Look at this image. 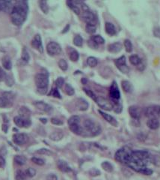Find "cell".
Instances as JSON below:
<instances>
[{
  "mask_svg": "<svg viewBox=\"0 0 160 180\" xmlns=\"http://www.w3.org/2000/svg\"><path fill=\"white\" fill-rule=\"evenodd\" d=\"M97 102V104H98V106L100 108H102V109L105 110V111H111L113 109V104L108 101L107 99L104 98L100 97V96H98L97 97V99L95 101Z\"/></svg>",
  "mask_w": 160,
  "mask_h": 180,
  "instance_id": "52a82bcc",
  "label": "cell"
},
{
  "mask_svg": "<svg viewBox=\"0 0 160 180\" xmlns=\"http://www.w3.org/2000/svg\"><path fill=\"white\" fill-rule=\"evenodd\" d=\"M36 153L37 154H39V155H44V156H51V155L52 154V152L50 151V150L47 149H38V151H36Z\"/></svg>",
  "mask_w": 160,
  "mask_h": 180,
  "instance_id": "f6af8a7d",
  "label": "cell"
},
{
  "mask_svg": "<svg viewBox=\"0 0 160 180\" xmlns=\"http://www.w3.org/2000/svg\"><path fill=\"white\" fill-rule=\"evenodd\" d=\"M2 66L6 70H11L12 68V63L11 58L8 56H5L2 59Z\"/></svg>",
  "mask_w": 160,
  "mask_h": 180,
  "instance_id": "484cf974",
  "label": "cell"
},
{
  "mask_svg": "<svg viewBox=\"0 0 160 180\" xmlns=\"http://www.w3.org/2000/svg\"><path fill=\"white\" fill-rule=\"evenodd\" d=\"M124 47H125V49L127 50V52L130 53L133 50V44H132L131 41L128 39H126L124 41Z\"/></svg>",
  "mask_w": 160,
  "mask_h": 180,
  "instance_id": "ee69618b",
  "label": "cell"
},
{
  "mask_svg": "<svg viewBox=\"0 0 160 180\" xmlns=\"http://www.w3.org/2000/svg\"><path fill=\"white\" fill-rule=\"evenodd\" d=\"M5 81L6 84H7L8 86H12L14 85V80H13V78L11 77V76L7 75V77H6V79Z\"/></svg>",
  "mask_w": 160,
  "mask_h": 180,
  "instance_id": "816d5d0a",
  "label": "cell"
},
{
  "mask_svg": "<svg viewBox=\"0 0 160 180\" xmlns=\"http://www.w3.org/2000/svg\"><path fill=\"white\" fill-rule=\"evenodd\" d=\"M76 106L80 111H85L88 108V103L83 98H78L76 102Z\"/></svg>",
  "mask_w": 160,
  "mask_h": 180,
  "instance_id": "d6986e66",
  "label": "cell"
},
{
  "mask_svg": "<svg viewBox=\"0 0 160 180\" xmlns=\"http://www.w3.org/2000/svg\"><path fill=\"white\" fill-rule=\"evenodd\" d=\"M35 84L38 88V92L40 94L44 95L47 92L49 78L46 74H38L35 76Z\"/></svg>",
  "mask_w": 160,
  "mask_h": 180,
  "instance_id": "3957f363",
  "label": "cell"
},
{
  "mask_svg": "<svg viewBox=\"0 0 160 180\" xmlns=\"http://www.w3.org/2000/svg\"><path fill=\"white\" fill-rule=\"evenodd\" d=\"M101 166H102V169L106 172H109V173L110 172H112L113 166L108 161H104V162L102 163Z\"/></svg>",
  "mask_w": 160,
  "mask_h": 180,
  "instance_id": "836d02e7",
  "label": "cell"
},
{
  "mask_svg": "<svg viewBox=\"0 0 160 180\" xmlns=\"http://www.w3.org/2000/svg\"><path fill=\"white\" fill-rule=\"evenodd\" d=\"M105 32L107 34L110 35H114L116 34V29L115 27L114 24L111 23H105Z\"/></svg>",
  "mask_w": 160,
  "mask_h": 180,
  "instance_id": "4316f807",
  "label": "cell"
},
{
  "mask_svg": "<svg viewBox=\"0 0 160 180\" xmlns=\"http://www.w3.org/2000/svg\"><path fill=\"white\" fill-rule=\"evenodd\" d=\"M28 5L26 2L18 1L14 5L11 12V21L15 26H20L24 23L27 17Z\"/></svg>",
  "mask_w": 160,
  "mask_h": 180,
  "instance_id": "6da1fadb",
  "label": "cell"
},
{
  "mask_svg": "<svg viewBox=\"0 0 160 180\" xmlns=\"http://www.w3.org/2000/svg\"><path fill=\"white\" fill-rule=\"evenodd\" d=\"M110 96H111V98L113 100H118L121 97V93L120 91L118 89V86L117 83H116L115 81H114L111 84V88H110V92H109Z\"/></svg>",
  "mask_w": 160,
  "mask_h": 180,
  "instance_id": "4fadbf2b",
  "label": "cell"
},
{
  "mask_svg": "<svg viewBox=\"0 0 160 180\" xmlns=\"http://www.w3.org/2000/svg\"><path fill=\"white\" fill-rule=\"evenodd\" d=\"M11 103V101H9L8 98H5L4 96L0 97V108H7V107H8L10 105Z\"/></svg>",
  "mask_w": 160,
  "mask_h": 180,
  "instance_id": "1f68e13d",
  "label": "cell"
},
{
  "mask_svg": "<svg viewBox=\"0 0 160 180\" xmlns=\"http://www.w3.org/2000/svg\"><path fill=\"white\" fill-rule=\"evenodd\" d=\"M83 134L82 136L95 137L101 133L100 125L91 119H85L83 123Z\"/></svg>",
  "mask_w": 160,
  "mask_h": 180,
  "instance_id": "7a4b0ae2",
  "label": "cell"
},
{
  "mask_svg": "<svg viewBox=\"0 0 160 180\" xmlns=\"http://www.w3.org/2000/svg\"><path fill=\"white\" fill-rule=\"evenodd\" d=\"M84 92H85V93H86L87 95H88L89 97H91V98L93 99V100L96 101V99H97V96L95 95V94H94V92H93L92 91H91V89H86V88H84L83 89Z\"/></svg>",
  "mask_w": 160,
  "mask_h": 180,
  "instance_id": "681fc988",
  "label": "cell"
},
{
  "mask_svg": "<svg viewBox=\"0 0 160 180\" xmlns=\"http://www.w3.org/2000/svg\"><path fill=\"white\" fill-rule=\"evenodd\" d=\"M68 7L76 14L79 15L80 14V9L78 7V5L77 4L76 1H67V2Z\"/></svg>",
  "mask_w": 160,
  "mask_h": 180,
  "instance_id": "603a6c76",
  "label": "cell"
},
{
  "mask_svg": "<svg viewBox=\"0 0 160 180\" xmlns=\"http://www.w3.org/2000/svg\"><path fill=\"white\" fill-rule=\"evenodd\" d=\"M130 62L131 63V64H133V66H138L140 63H142L140 57L137 55H132L131 56H130Z\"/></svg>",
  "mask_w": 160,
  "mask_h": 180,
  "instance_id": "f1b7e54d",
  "label": "cell"
},
{
  "mask_svg": "<svg viewBox=\"0 0 160 180\" xmlns=\"http://www.w3.org/2000/svg\"><path fill=\"white\" fill-rule=\"evenodd\" d=\"M129 113L132 118L136 119V120H138L141 116L140 109L137 106H130L129 108Z\"/></svg>",
  "mask_w": 160,
  "mask_h": 180,
  "instance_id": "2e32d148",
  "label": "cell"
},
{
  "mask_svg": "<svg viewBox=\"0 0 160 180\" xmlns=\"http://www.w3.org/2000/svg\"><path fill=\"white\" fill-rule=\"evenodd\" d=\"M32 161L34 162L35 164H36L37 165L39 166H43L45 164V161L42 158H36V157H33L32 158Z\"/></svg>",
  "mask_w": 160,
  "mask_h": 180,
  "instance_id": "bcb514c9",
  "label": "cell"
},
{
  "mask_svg": "<svg viewBox=\"0 0 160 180\" xmlns=\"http://www.w3.org/2000/svg\"><path fill=\"white\" fill-rule=\"evenodd\" d=\"M34 105L36 108H38L39 111H43L46 113H49L52 111V108L48 104L45 103L43 101H35Z\"/></svg>",
  "mask_w": 160,
  "mask_h": 180,
  "instance_id": "5bb4252c",
  "label": "cell"
},
{
  "mask_svg": "<svg viewBox=\"0 0 160 180\" xmlns=\"http://www.w3.org/2000/svg\"><path fill=\"white\" fill-rule=\"evenodd\" d=\"M2 96H4V97L6 98H8L9 101H11L14 99V95L13 93L10 92H5Z\"/></svg>",
  "mask_w": 160,
  "mask_h": 180,
  "instance_id": "db71d44e",
  "label": "cell"
},
{
  "mask_svg": "<svg viewBox=\"0 0 160 180\" xmlns=\"http://www.w3.org/2000/svg\"><path fill=\"white\" fill-rule=\"evenodd\" d=\"M70 130L77 135H82L83 134V128L80 125V124H74V125H69Z\"/></svg>",
  "mask_w": 160,
  "mask_h": 180,
  "instance_id": "44dd1931",
  "label": "cell"
},
{
  "mask_svg": "<svg viewBox=\"0 0 160 180\" xmlns=\"http://www.w3.org/2000/svg\"><path fill=\"white\" fill-rule=\"evenodd\" d=\"M147 125L150 129L156 130L160 127V122L157 118H150L147 120Z\"/></svg>",
  "mask_w": 160,
  "mask_h": 180,
  "instance_id": "9a60e30c",
  "label": "cell"
},
{
  "mask_svg": "<svg viewBox=\"0 0 160 180\" xmlns=\"http://www.w3.org/2000/svg\"><path fill=\"white\" fill-rule=\"evenodd\" d=\"M99 113H100L101 116L105 119V120H106L108 123H110L111 125H114V126H117L118 125V122L116 121V119H115L113 116H110L109 114H107V113L102 112V111H99Z\"/></svg>",
  "mask_w": 160,
  "mask_h": 180,
  "instance_id": "ffe728a7",
  "label": "cell"
},
{
  "mask_svg": "<svg viewBox=\"0 0 160 180\" xmlns=\"http://www.w3.org/2000/svg\"><path fill=\"white\" fill-rule=\"evenodd\" d=\"M144 114L147 117L150 118H160V106L159 105H152L147 107L144 111Z\"/></svg>",
  "mask_w": 160,
  "mask_h": 180,
  "instance_id": "5b68a950",
  "label": "cell"
},
{
  "mask_svg": "<svg viewBox=\"0 0 160 180\" xmlns=\"http://www.w3.org/2000/svg\"><path fill=\"white\" fill-rule=\"evenodd\" d=\"M49 95L53 96V97H55V98H61L59 92H58V89H57V88H53V89L51 90V92H49Z\"/></svg>",
  "mask_w": 160,
  "mask_h": 180,
  "instance_id": "7dc6e473",
  "label": "cell"
},
{
  "mask_svg": "<svg viewBox=\"0 0 160 180\" xmlns=\"http://www.w3.org/2000/svg\"><path fill=\"white\" fill-rule=\"evenodd\" d=\"M7 77V74L2 70V68L0 67V81H5Z\"/></svg>",
  "mask_w": 160,
  "mask_h": 180,
  "instance_id": "11a10c76",
  "label": "cell"
},
{
  "mask_svg": "<svg viewBox=\"0 0 160 180\" xmlns=\"http://www.w3.org/2000/svg\"><path fill=\"white\" fill-rule=\"evenodd\" d=\"M40 120L41 121V122H43V123H46V119H40Z\"/></svg>",
  "mask_w": 160,
  "mask_h": 180,
  "instance_id": "e7e4bbea",
  "label": "cell"
},
{
  "mask_svg": "<svg viewBox=\"0 0 160 180\" xmlns=\"http://www.w3.org/2000/svg\"><path fill=\"white\" fill-rule=\"evenodd\" d=\"M16 180H26L27 179V175L26 172H23V170H18L15 176Z\"/></svg>",
  "mask_w": 160,
  "mask_h": 180,
  "instance_id": "4dcf8cb0",
  "label": "cell"
},
{
  "mask_svg": "<svg viewBox=\"0 0 160 180\" xmlns=\"http://www.w3.org/2000/svg\"><path fill=\"white\" fill-rule=\"evenodd\" d=\"M64 137V134L63 132H62L61 131H54V132H52V134L49 135V138H50V140H52L53 141H58V140H61Z\"/></svg>",
  "mask_w": 160,
  "mask_h": 180,
  "instance_id": "d4e9b609",
  "label": "cell"
},
{
  "mask_svg": "<svg viewBox=\"0 0 160 180\" xmlns=\"http://www.w3.org/2000/svg\"><path fill=\"white\" fill-rule=\"evenodd\" d=\"M8 128V126L7 125H5V124H4V125H2V130L5 133H7Z\"/></svg>",
  "mask_w": 160,
  "mask_h": 180,
  "instance_id": "6125c7cd",
  "label": "cell"
},
{
  "mask_svg": "<svg viewBox=\"0 0 160 180\" xmlns=\"http://www.w3.org/2000/svg\"><path fill=\"white\" fill-rule=\"evenodd\" d=\"M80 118L78 116H72L68 119V125H74V124H80Z\"/></svg>",
  "mask_w": 160,
  "mask_h": 180,
  "instance_id": "74e56055",
  "label": "cell"
},
{
  "mask_svg": "<svg viewBox=\"0 0 160 180\" xmlns=\"http://www.w3.org/2000/svg\"><path fill=\"white\" fill-rule=\"evenodd\" d=\"M121 86H122L124 92L127 93H131L133 91V86L130 82L127 81V80H124L121 83Z\"/></svg>",
  "mask_w": 160,
  "mask_h": 180,
  "instance_id": "cb8c5ba5",
  "label": "cell"
},
{
  "mask_svg": "<svg viewBox=\"0 0 160 180\" xmlns=\"http://www.w3.org/2000/svg\"><path fill=\"white\" fill-rule=\"evenodd\" d=\"M26 175H27V176H29V177H34V176L36 175V170L34 168L30 167V168H28L27 170H26Z\"/></svg>",
  "mask_w": 160,
  "mask_h": 180,
  "instance_id": "c3c4849f",
  "label": "cell"
},
{
  "mask_svg": "<svg viewBox=\"0 0 160 180\" xmlns=\"http://www.w3.org/2000/svg\"><path fill=\"white\" fill-rule=\"evenodd\" d=\"M153 35L156 37V38H160V28L159 27H155L153 29Z\"/></svg>",
  "mask_w": 160,
  "mask_h": 180,
  "instance_id": "680465c9",
  "label": "cell"
},
{
  "mask_svg": "<svg viewBox=\"0 0 160 180\" xmlns=\"http://www.w3.org/2000/svg\"><path fill=\"white\" fill-rule=\"evenodd\" d=\"M5 165V160L2 156H0V167H3Z\"/></svg>",
  "mask_w": 160,
  "mask_h": 180,
  "instance_id": "94428289",
  "label": "cell"
},
{
  "mask_svg": "<svg viewBox=\"0 0 160 180\" xmlns=\"http://www.w3.org/2000/svg\"><path fill=\"white\" fill-rule=\"evenodd\" d=\"M89 173H90V175H91V176H99V175L100 174V170H98L97 169L93 168V169H91V170H90Z\"/></svg>",
  "mask_w": 160,
  "mask_h": 180,
  "instance_id": "f5cc1de1",
  "label": "cell"
},
{
  "mask_svg": "<svg viewBox=\"0 0 160 180\" xmlns=\"http://www.w3.org/2000/svg\"><path fill=\"white\" fill-rule=\"evenodd\" d=\"M21 59L22 61H23L24 63H28L29 60L30 59V56H29V53H28V51L26 50V47L23 48V53H22Z\"/></svg>",
  "mask_w": 160,
  "mask_h": 180,
  "instance_id": "f35d334b",
  "label": "cell"
},
{
  "mask_svg": "<svg viewBox=\"0 0 160 180\" xmlns=\"http://www.w3.org/2000/svg\"><path fill=\"white\" fill-rule=\"evenodd\" d=\"M19 114L20 116H21V117L25 118V119H29L31 116V112L27 108L22 107V108H20L19 111Z\"/></svg>",
  "mask_w": 160,
  "mask_h": 180,
  "instance_id": "83f0119b",
  "label": "cell"
},
{
  "mask_svg": "<svg viewBox=\"0 0 160 180\" xmlns=\"http://www.w3.org/2000/svg\"><path fill=\"white\" fill-rule=\"evenodd\" d=\"M132 150L128 147H124V148L120 149L116 152L115 155L116 161L122 163V164H127V162L130 161V156H131Z\"/></svg>",
  "mask_w": 160,
  "mask_h": 180,
  "instance_id": "277c9868",
  "label": "cell"
},
{
  "mask_svg": "<svg viewBox=\"0 0 160 180\" xmlns=\"http://www.w3.org/2000/svg\"><path fill=\"white\" fill-rule=\"evenodd\" d=\"M46 180H58V177L55 174H49L46 176Z\"/></svg>",
  "mask_w": 160,
  "mask_h": 180,
  "instance_id": "91938a15",
  "label": "cell"
},
{
  "mask_svg": "<svg viewBox=\"0 0 160 180\" xmlns=\"http://www.w3.org/2000/svg\"><path fill=\"white\" fill-rule=\"evenodd\" d=\"M57 166H58V169L61 171L64 172V173H68V172L71 171V168L70 166L68 165L66 161H63V160H59L57 162Z\"/></svg>",
  "mask_w": 160,
  "mask_h": 180,
  "instance_id": "ac0fdd59",
  "label": "cell"
},
{
  "mask_svg": "<svg viewBox=\"0 0 160 180\" xmlns=\"http://www.w3.org/2000/svg\"><path fill=\"white\" fill-rule=\"evenodd\" d=\"M32 46L35 49H37L40 53H43V45H42V40H41V37L39 34H37L34 38L32 39V43H31Z\"/></svg>",
  "mask_w": 160,
  "mask_h": 180,
  "instance_id": "7c38bea8",
  "label": "cell"
},
{
  "mask_svg": "<svg viewBox=\"0 0 160 180\" xmlns=\"http://www.w3.org/2000/svg\"><path fill=\"white\" fill-rule=\"evenodd\" d=\"M79 58H80V54L77 50H73L70 53V59H71V61L77 62L79 59Z\"/></svg>",
  "mask_w": 160,
  "mask_h": 180,
  "instance_id": "b9f144b4",
  "label": "cell"
},
{
  "mask_svg": "<svg viewBox=\"0 0 160 180\" xmlns=\"http://www.w3.org/2000/svg\"><path fill=\"white\" fill-rule=\"evenodd\" d=\"M85 30L89 34H94L96 32V30H97V27L94 25H91V24H87L86 27H85Z\"/></svg>",
  "mask_w": 160,
  "mask_h": 180,
  "instance_id": "60d3db41",
  "label": "cell"
},
{
  "mask_svg": "<svg viewBox=\"0 0 160 180\" xmlns=\"http://www.w3.org/2000/svg\"><path fill=\"white\" fill-rule=\"evenodd\" d=\"M115 63L117 68L120 70L121 72L124 73V74H127V73L129 72V68L128 66H127L126 57L124 56H122L120 58L117 59Z\"/></svg>",
  "mask_w": 160,
  "mask_h": 180,
  "instance_id": "ba28073f",
  "label": "cell"
},
{
  "mask_svg": "<svg viewBox=\"0 0 160 180\" xmlns=\"http://www.w3.org/2000/svg\"><path fill=\"white\" fill-rule=\"evenodd\" d=\"M29 140V137L26 134H16L13 136V141L18 146H23Z\"/></svg>",
  "mask_w": 160,
  "mask_h": 180,
  "instance_id": "8fae6325",
  "label": "cell"
},
{
  "mask_svg": "<svg viewBox=\"0 0 160 180\" xmlns=\"http://www.w3.org/2000/svg\"><path fill=\"white\" fill-rule=\"evenodd\" d=\"M69 29H70V26L69 25H67V27L64 28V31L62 32V33H65V32H67Z\"/></svg>",
  "mask_w": 160,
  "mask_h": 180,
  "instance_id": "be15d7a7",
  "label": "cell"
},
{
  "mask_svg": "<svg viewBox=\"0 0 160 180\" xmlns=\"http://www.w3.org/2000/svg\"><path fill=\"white\" fill-rule=\"evenodd\" d=\"M39 5L42 11L44 14H48V12H49V7H48L47 2L46 1H40Z\"/></svg>",
  "mask_w": 160,
  "mask_h": 180,
  "instance_id": "8d00e7d4",
  "label": "cell"
},
{
  "mask_svg": "<svg viewBox=\"0 0 160 180\" xmlns=\"http://www.w3.org/2000/svg\"><path fill=\"white\" fill-rule=\"evenodd\" d=\"M91 40H92V41H94V42L97 45H98V44H103L104 43H105V40H104V38H102V36H100V35H94V36H93L92 38H91Z\"/></svg>",
  "mask_w": 160,
  "mask_h": 180,
  "instance_id": "d6a6232c",
  "label": "cell"
},
{
  "mask_svg": "<svg viewBox=\"0 0 160 180\" xmlns=\"http://www.w3.org/2000/svg\"><path fill=\"white\" fill-rule=\"evenodd\" d=\"M108 50L109 52L113 53H116L120 52L121 50H122V44L119 42L109 44L108 47Z\"/></svg>",
  "mask_w": 160,
  "mask_h": 180,
  "instance_id": "7402d4cb",
  "label": "cell"
},
{
  "mask_svg": "<svg viewBox=\"0 0 160 180\" xmlns=\"http://www.w3.org/2000/svg\"><path fill=\"white\" fill-rule=\"evenodd\" d=\"M13 8V4L11 1H0V11L11 12Z\"/></svg>",
  "mask_w": 160,
  "mask_h": 180,
  "instance_id": "e0dca14e",
  "label": "cell"
},
{
  "mask_svg": "<svg viewBox=\"0 0 160 180\" xmlns=\"http://www.w3.org/2000/svg\"><path fill=\"white\" fill-rule=\"evenodd\" d=\"M82 83H85V82H86V80H85V79H82Z\"/></svg>",
  "mask_w": 160,
  "mask_h": 180,
  "instance_id": "03108f58",
  "label": "cell"
},
{
  "mask_svg": "<svg viewBox=\"0 0 160 180\" xmlns=\"http://www.w3.org/2000/svg\"><path fill=\"white\" fill-rule=\"evenodd\" d=\"M14 122L17 126L20 128H28L31 125L30 119H25L21 116H15L14 118Z\"/></svg>",
  "mask_w": 160,
  "mask_h": 180,
  "instance_id": "30bf717a",
  "label": "cell"
},
{
  "mask_svg": "<svg viewBox=\"0 0 160 180\" xmlns=\"http://www.w3.org/2000/svg\"><path fill=\"white\" fill-rule=\"evenodd\" d=\"M64 83V80L63 77H58L56 80H55V85L58 88H61L63 86Z\"/></svg>",
  "mask_w": 160,
  "mask_h": 180,
  "instance_id": "f907efd6",
  "label": "cell"
},
{
  "mask_svg": "<svg viewBox=\"0 0 160 180\" xmlns=\"http://www.w3.org/2000/svg\"><path fill=\"white\" fill-rule=\"evenodd\" d=\"M82 18H83L84 21H85L87 24H91L96 26V23H97V18H96L95 15H94L92 12L90 11L83 12Z\"/></svg>",
  "mask_w": 160,
  "mask_h": 180,
  "instance_id": "9c48e42d",
  "label": "cell"
},
{
  "mask_svg": "<svg viewBox=\"0 0 160 180\" xmlns=\"http://www.w3.org/2000/svg\"><path fill=\"white\" fill-rule=\"evenodd\" d=\"M51 122L56 125H61L63 124V122L61 120H60L59 119H57V118H52V119H51Z\"/></svg>",
  "mask_w": 160,
  "mask_h": 180,
  "instance_id": "6f0895ef",
  "label": "cell"
},
{
  "mask_svg": "<svg viewBox=\"0 0 160 180\" xmlns=\"http://www.w3.org/2000/svg\"><path fill=\"white\" fill-rule=\"evenodd\" d=\"M26 158L23 156H16L14 157V162L18 165H24L26 162Z\"/></svg>",
  "mask_w": 160,
  "mask_h": 180,
  "instance_id": "f546056e",
  "label": "cell"
},
{
  "mask_svg": "<svg viewBox=\"0 0 160 180\" xmlns=\"http://www.w3.org/2000/svg\"><path fill=\"white\" fill-rule=\"evenodd\" d=\"M64 92L67 95H74V93H75V91H74V89L72 87V86H71L68 83H66L65 84V87H64Z\"/></svg>",
  "mask_w": 160,
  "mask_h": 180,
  "instance_id": "e575fe53",
  "label": "cell"
},
{
  "mask_svg": "<svg viewBox=\"0 0 160 180\" xmlns=\"http://www.w3.org/2000/svg\"><path fill=\"white\" fill-rule=\"evenodd\" d=\"M46 51L48 54L50 56L58 55L61 53V47L58 43L52 41V42H49L46 46Z\"/></svg>",
  "mask_w": 160,
  "mask_h": 180,
  "instance_id": "8992f818",
  "label": "cell"
},
{
  "mask_svg": "<svg viewBox=\"0 0 160 180\" xmlns=\"http://www.w3.org/2000/svg\"><path fill=\"white\" fill-rule=\"evenodd\" d=\"M58 66H59V68L62 71H67L68 68L67 63L66 62V60L63 59L59 60V62H58Z\"/></svg>",
  "mask_w": 160,
  "mask_h": 180,
  "instance_id": "7bdbcfd3",
  "label": "cell"
},
{
  "mask_svg": "<svg viewBox=\"0 0 160 180\" xmlns=\"http://www.w3.org/2000/svg\"><path fill=\"white\" fill-rule=\"evenodd\" d=\"M74 44L77 47H82L83 44V39L80 35H76L74 38Z\"/></svg>",
  "mask_w": 160,
  "mask_h": 180,
  "instance_id": "ab89813d",
  "label": "cell"
},
{
  "mask_svg": "<svg viewBox=\"0 0 160 180\" xmlns=\"http://www.w3.org/2000/svg\"><path fill=\"white\" fill-rule=\"evenodd\" d=\"M87 64L88 65V66L91 68L95 67L97 65V59L93 56L88 57V59H87Z\"/></svg>",
  "mask_w": 160,
  "mask_h": 180,
  "instance_id": "d590c367",
  "label": "cell"
},
{
  "mask_svg": "<svg viewBox=\"0 0 160 180\" xmlns=\"http://www.w3.org/2000/svg\"><path fill=\"white\" fill-rule=\"evenodd\" d=\"M113 109H114L115 112L119 113L121 112V111H122V106H121L120 104L116 103L115 105H114V106H113Z\"/></svg>",
  "mask_w": 160,
  "mask_h": 180,
  "instance_id": "9f6ffc18",
  "label": "cell"
}]
</instances>
